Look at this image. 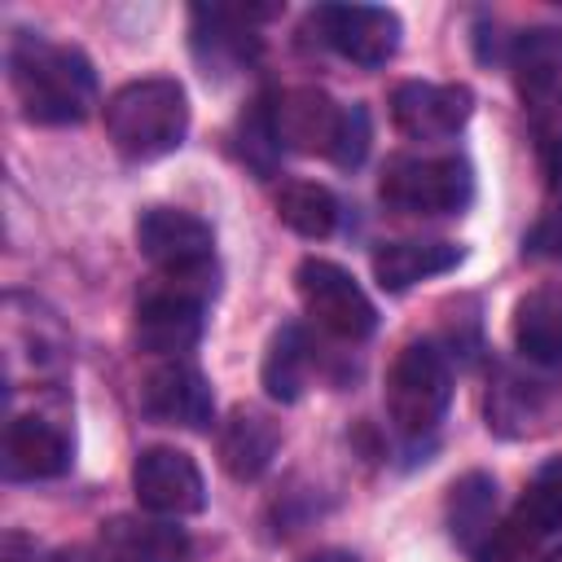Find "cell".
Masks as SVG:
<instances>
[{"mask_svg":"<svg viewBox=\"0 0 562 562\" xmlns=\"http://www.w3.org/2000/svg\"><path fill=\"white\" fill-rule=\"evenodd\" d=\"M9 83L31 123L66 127L79 123L97 101V70L92 61L70 48L40 35H13L9 44Z\"/></svg>","mask_w":562,"mask_h":562,"instance_id":"6da1fadb","label":"cell"},{"mask_svg":"<svg viewBox=\"0 0 562 562\" xmlns=\"http://www.w3.org/2000/svg\"><path fill=\"white\" fill-rule=\"evenodd\" d=\"M189 132V97L176 79H136L110 92L105 101V136L123 158L149 162L180 149Z\"/></svg>","mask_w":562,"mask_h":562,"instance_id":"7a4b0ae2","label":"cell"},{"mask_svg":"<svg viewBox=\"0 0 562 562\" xmlns=\"http://www.w3.org/2000/svg\"><path fill=\"white\" fill-rule=\"evenodd\" d=\"M378 193L404 215H457L474 198V171L457 154H400L382 167Z\"/></svg>","mask_w":562,"mask_h":562,"instance_id":"3957f363","label":"cell"},{"mask_svg":"<svg viewBox=\"0 0 562 562\" xmlns=\"http://www.w3.org/2000/svg\"><path fill=\"white\" fill-rule=\"evenodd\" d=\"M452 400V373L448 360L435 342H408L400 347V356L391 360L386 373V413L395 422L400 435L422 439L430 435Z\"/></svg>","mask_w":562,"mask_h":562,"instance_id":"277c9868","label":"cell"},{"mask_svg":"<svg viewBox=\"0 0 562 562\" xmlns=\"http://www.w3.org/2000/svg\"><path fill=\"white\" fill-rule=\"evenodd\" d=\"M140 255L176 281H215V233L202 215L176 206H149L136 220Z\"/></svg>","mask_w":562,"mask_h":562,"instance_id":"5b68a950","label":"cell"},{"mask_svg":"<svg viewBox=\"0 0 562 562\" xmlns=\"http://www.w3.org/2000/svg\"><path fill=\"white\" fill-rule=\"evenodd\" d=\"M211 290L215 281L158 277L136 303V342L149 356H167V360H180L184 351H193L202 338V307Z\"/></svg>","mask_w":562,"mask_h":562,"instance_id":"8992f818","label":"cell"},{"mask_svg":"<svg viewBox=\"0 0 562 562\" xmlns=\"http://www.w3.org/2000/svg\"><path fill=\"white\" fill-rule=\"evenodd\" d=\"M562 531V461L544 465L505 522L474 553L479 562H544V540Z\"/></svg>","mask_w":562,"mask_h":562,"instance_id":"52a82bcc","label":"cell"},{"mask_svg":"<svg viewBox=\"0 0 562 562\" xmlns=\"http://www.w3.org/2000/svg\"><path fill=\"white\" fill-rule=\"evenodd\" d=\"M294 285H299V299H303L307 316L321 329H329L334 338L360 342V338L373 334L378 312H373L369 294L360 290V281L347 268H338L329 259H303L299 272H294Z\"/></svg>","mask_w":562,"mask_h":562,"instance_id":"ba28073f","label":"cell"},{"mask_svg":"<svg viewBox=\"0 0 562 562\" xmlns=\"http://www.w3.org/2000/svg\"><path fill=\"white\" fill-rule=\"evenodd\" d=\"M307 26L316 31V40L325 48H334L338 57L373 70L386 66L400 48V18L382 4H316Z\"/></svg>","mask_w":562,"mask_h":562,"instance_id":"9c48e42d","label":"cell"},{"mask_svg":"<svg viewBox=\"0 0 562 562\" xmlns=\"http://www.w3.org/2000/svg\"><path fill=\"white\" fill-rule=\"evenodd\" d=\"M132 487L145 514L154 518H189L206 505V483L202 470L189 452L180 448H145L132 465Z\"/></svg>","mask_w":562,"mask_h":562,"instance_id":"30bf717a","label":"cell"},{"mask_svg":"<svg viewBox=\"0 0 562 562\" xmlns=\"http://www.w3.org/2000/svg\"><path fill=\"white\" fill-rule=\"evenodd\" d=\"M474 114V92L465 83H422L408 79L391 92V119L408 140H448Z\"/></svg>","mask_w":562,"mask_h":562,"instance_id":"8fae6325","label":"cell"},{"mask_svg":"<svg viewBox=\"0 0 562 562\" xmlns=\"http://www.w3.org/2000/svg\"><path fill=\"white\" fill-rule=\"evenodd\" d=\"M140 408L158 426H184V430H206L215 417V395L211 382L202 378L198 364L189 360H167L145 373L140 382Z\"/></svg>","mask_w":562,"mask_h":562,"instance_id":"7c38bea8","label":"cell"},{"mask_svg":"<svg viewBox=\"0 0 562 562\" xmlns=\"http://www.w3.org/2000/svg\"><path fill=\"white\" fill-rule=\"evenodd\" d=\"M342 114L347 105H338L329 92L321 88H290L272 101V127H277V145L294 149V154H334L338 132H342Z\"/></svg>","mask_w":562,"mask_h":562,"instance_id":"4fadbf2b","label":"cell"},{"mask_svg":"<svg viewBox=\"0 0 562 562\" xmlns=\"http://www.w3.org/2000/svg\"><path fill=\"white\" fill-rule=\"evenodd\" d=\"M272 4H198L193 9V53L202 66H241L255 48V22L272 18Z\"/></svg>","mask_w":562,"mask_h":562,"instance_id":"5bb4252c","label":"cell"},{"mask_svg":"<svg viewBox=\"0 0 562 562\" xmlns=\"http://www.w3.org/2000/svg\"><path fill=\"white\" fill-rule=\"evenodd\" d=\"M0 470L13 483L57 479L70 470V435L48 417H13L4 430Z\"/></svg>","mask_w":562,"mask_h":562,"instance_id":"9a60e30c","label":"cell"},{"mask_svg":"<svg viewBox=\"0 0 562 562\" xmlns=\"http://www.w3.org/2000/svg\"><path fill=\"white\" fill-rule=\"evenodd\" d=\"M4 360H9V378L22 369V360H31V378L57 373L66 364V334L53 321V312H44L35 299H26V316H22V299L9 294L4 299Z\"/></svg>","mask_w":562,"mask_h":562,"instance_id":"2e32d148","label":"cell"},{"mask_svg":"<svg viewBox=\"0 0 562 562\" xmlns=\"http://www.w3.org/2000/svg\"><path fill=\"white\" fill-rule=\"evenodd\" d=\"M215 448H220V465H224L237 483H250V479H259V474L272 465V457H277V448H281V430H277V422H272L268 413L237 404V408L228 413V422L220 426Z\"/></svg>","mask_w":562,"mask_h":562,"instance_id":"e0dca14e","label":"cell"},{"mask_svg":"<svg viewBox=\"0 0 562 562\" xmlns=\"http://www.w3.org/2000/svg\"><path fill=\"white\" fill-rule=\"evenodd\" d=\"M514 342L531 364H562V281H544L518 299Z\"/></svg>","mask_w":562,"mask_h":562,"instance_id":"ac0fdd59","label":"cell"},{"mask_svg":"<svg viewBox=\"0 0 562 562\" xmlns=\"http://www.w3.org/2000/svg\"><path fill=\"white\" fill-rule=\"evenodd\" d=\"M101 549L127 562H184L189 536L171 518H110L101 522Z\"/></svg>","mask_w":562,"mask_h":562,"instance_id":"d6986e66","label":"cell"},{"mask_svg":"<svg viewBox=\"0 0 562 562\" xmlns=\"http://www.w3.org/2000/svg\"><path fill=\"white\" fill-rule=\"evenodd\" d=\"M457 263H461L457 241H386L373 250V277L391 294H400L417 281H430L439 272H452Z\"/></svg>","mask_w":562,"mask_h":562,"instance_id":"ffe728a7","label":"cell"},{"mask_svg":"<svg viewBox=\"0 0 562 562\" xmlns=\"http://www.w3.org/2000/svg\"><path fill=\"white\" fill-rule=\"evenodd\" d=\"M448 531L461 549L479 553L496 531V483L483 470H470L448 492Z\"/></svg>","mask_w":562,"mask_h":562,"instance_id":"44dd1931","label":"cell"},{"mask_svg":"<svg viewBox=\"0 0 562 562\" xmlns=\"http://www.w3.org/2000/svg\"><path fill=\"white\" fill-rule=\"evenodd\" d=\"M307 373H312V342L299 325H281L268 342V356H263V391L281 404H294L307 386Z\"/></svg>","mask_w":562,"mask_h":562,"instance_id":"7402d4cb","label":"cell"},{"mask_svg":"<svg viewBox=\"0 0 562 562\" xmlns=\"http://www.w3.org/2000/svg\"><path fill=\"white\" fill-rule=\"evenodd\" d=\"M277 215L299 237H329L338 228V198L316 180H290L277 193Z\"/></svg>","mask_w":562,"mask_h":562,"instance_id":"603a6c76","label":"cell"},{"mask_svg":"<svg viewBox=\"0 0 562 562\" xmlns=\"http://www.w3.org/2000/svg\"><path fill=\"white\" fill-rule=\"evenodd\" d=\"M509 66H514L518 88L527 97H536L544 88H558L562 83V31L540 26V31L518 35L514 40V53H509Z\"/></svg>","mask_w":562,"mask_h":562,"instance_id":"cb8c5ba5","label":"cell"},{"mask_svg":"<svg viewBox=\"0 0 562 562\" xmlns=\"http://www.w3.org/2000/svg\"><path fill=\"white\" fill-rule=\"evenodd\" d=\"M527 105H531V132H536L540 162L553 176H562V83L527 97Z\"/></svg>","mask_w":562,"mask_h":562,"instance_id":"d4e9b609","label":"cell"},{"mask_svg":"<svg viewBox=\"0 0 562 562\" xmlns=\"http://www.w3.org/2000/svg\"><path fill=\"white\" fill-rule=\"evenodd\" d=\"M277 154H281V145H277V127H272V101L259 97V101L241 114V158H246L259 176H268L272 162H277Z\"/></svg>","mask_w":562,"mask_h":562,"instance_id":"484cf974","label":"cell"},{"mask_svg":"<svg viewBox=\"0 0 562 562\" xmlns=\"http://www.w3.org/2000/svg\"><path fill=\"white\" fill-rule=\"evenodd\" d=\"M364 154H369V110H364V105H347L342 132H338V145H334L329 162H338V167L351 171V167L364 162Z\"/></svg>","mask_w":562,"mask_h":562,"instance_id":"4316f807","label":"cell"},{"mask_svg":"<svg viewBox=\"0 0 562 562\" xmlns=\"http://www.w3.org/2000/svg\"><path fill=\"white\" fill-rule=\"evenodd\" d=\"M531 255H544V259H562V206L549 211L544 220H536V228L527 233L522 241Z\"/></svg>","mask_w":562,"mask_h":562,"instance_id":"83f0119b","label":"cell"},{"mask_svg":"<svg viewBox=\"0 0 562 562\" xmlns=\"http://www.w3.org/2000/svg\"><path fill=\"white\" fill-rule=\"evenodd\" d=\"M0 562H44V553H40V544L31 536L9 531L4 544H0Z\"/></svg>","mask_w":562,"mask_h":562,"instance_id":"f1b7e54d","label":"cell"},{"mask_svg":"<svg viewBox=\"0 0 562 562\" xmlns=\"http://www.w3.org/2000/svg\"><path fill=\"white\" fill-rule=\"evenodd\" d=\"M303 562H360V558L347 553V549H321V553H312V558H303Z\"/></svg>","mask_w":562,"mask_h":562,"instance_id":"f546056e","label":"cell"},{"mask_svg":"<svg viewBox=\"0 0 562 562\" xmlns=\"http://www.w3.org/2000/svg\"><path fill=\"white\" fill-rule=\"evenodd\" d=\"M544 562H562V544H558V549H549V553H544Z\"/></svg>","mask_w":562,"mask_h":562,"instance_id":"4dcf8cb0","label":"cell"},{"mask_svg":"<svg viewBox=\"0 0 562 562\" xmlns=\"http://www.w3.org/2000/svg\"><path fill=\"white\" fill-rule=\"evenodd\" d=\"M101 562H127V558H114V553H105V549H101Z\"/></svg>","mask_w":562,"mask_h":562,"instance_id":"1f68e13d","label":"cell"}]
</instances>
